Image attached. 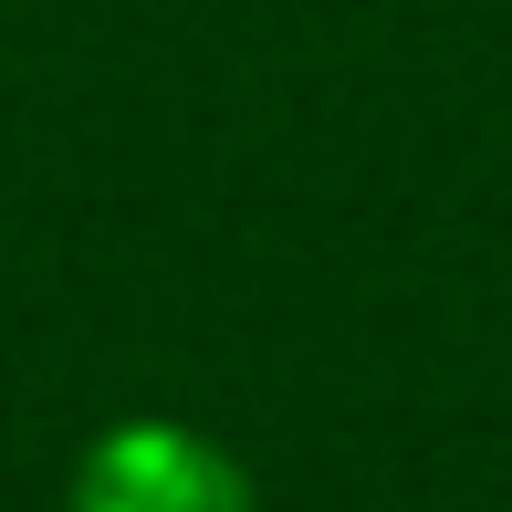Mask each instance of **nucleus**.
Listing matches in <instances>:
<instances>
[{"mask_svg":"<svg viewBox=\"0 0 512 512\" xmlns=\"http://www.w3.org/2000/svg\"><path fill=\"white\" fill-rule=\"evenodd\" d=\"M74 512H251V481L189 418H115L74 460Z\"/></svg>","mask_w":512,"mask_h":512,"instance_id":"nucleus-1","label":"nucleus"}]
</instances>
